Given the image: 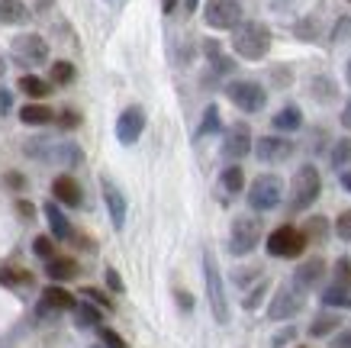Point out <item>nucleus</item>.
I'll list each match as a JSON object with an SVG mask.
<instances>
[{
  "instance_id": "17",
  "label": "nucleus",
  "mask_w": 351,
  "mask_h": 348,
  "mask_svg": "<svg viewBox=\"0 0 351 348\" xmlns=\"http://www.w3.org/2000/svg\"><path fill=\"white\" fill-rule=\"evenodd\" d=\"M45 213V222H49V229H52V239H58V242H68L75 232H71V222H68V216H64L62 210H58V203L49 200L43 207Z\"/></svg>"
},
{
  "instance_id": "53",
  "label": "nucleus",
  "mask_w": 351,
  "mask_h": 348,
  "mask_svg": "<svg viewBox=\"0 0 351 348\" xmlns=\"http://www.w3.org/2000/svg\"><path fill=\"white\" fill-rule=\"evenodd\" d=\"M174 10V0H165V13H171Z\"/></svg>"
},
{
  "instance_id": "58",
  "label": "nucleus",
  "mask_w": 351,
  "mask_h": 348,
  "mask_svg": "<svg viewBox=\"0 0 351 348\" xmlns=\"http://www.w3.org/2000/svg\"><path fill=\"white\" fill-rule=\"evenodd\" d=\"M348 3H351V0H348Z\"/></svg>"
},
{
  "instance_id": "1",
  "label": "nucleus",
  "mask_w": 351,
  "mask_h": 348,
  "mask_svg": "<svg viewBox=\"0 0 351 348\" xmlns=\"http://www.w3.org/2000/svg\"><path fill=\"white\" fill-rule=\"evenodd\" d=\"M232 52L245 62H261L271 52V30L258 20H245L232 30Z\"/></svg>"
},
{
  "instance_id": "39",
  "label": "nucleus",
  "mask_w": 351,
  "mask_h": 348,
  "mask_svg": "<svg viewBox=\"0 0 351 348\" xmlns=\"http://www.w3.org/2000/svg\"><path fill=\"white\" fill-rule=\"evenodd\" d=\"M81 294H84L87 300H94L97 306H107V310H110V306H113V303H110V297L104 294V290H97V287H84V290H81Z\"/></svg>"
},
{
  "instance_id": "48",
  "label": "nucleus",
  "mask_w": 351,
  "mask_h": 348,
  "mask_svg": "<svg viewBox=\"0 0 351 348\" xmlns=\"http://www.w3.org/2000/svg\"><path fill=\"white\" fill-rule=\"evenodd\" d=\"M341 126L351 129V97H348V104H345V110H341Z\"/></svg>"
},
{
  "instance_id": "45",
  "label": "nucleus",
  "mask_w": 351,
  "mask_h": 348,
  "mask_svg": "<svg viewBox=\"0 0 351 348\" xmlns=\"http://www.w3.org/2000/svg\"><path fill=\"white\" fill-rule=\"evenodd\" d=\"M293 336H297V329H284V332H277V336H274V348L287 345V342H290Z\"/></svg>"
},
{
  "instance_id": "27",
  "label": "nucleus",
  "mask_w": 351,
  "mask_h": 348,
  "mask_svg": "<svg viewBox=\"0 0 351 348\" xmlns=\"http://www.w3.org/2000/svg\"><path fill=\"white\" fill-rule=\"evenodd\" d=\"M219 184H223L226 194H242V187H245V171H242V165H229V168L219 174Z\"/></svg>"
},
{
  "instance_id": "28",
  "label": "nucleus",
  "mask_w": 351,
  "mask_h": 348,
  "mask_svg": "<svg viewBox=\"0 0 351 348\" xmlns=\"http://www.w3.org/2000/svg\"><path fill=\"white\" fill-rule=\"evenodd\" d=\"M71 313H75V323H77L81 329H100V310H97V306L77 303Z\"/></svg>"
},
{
  "instance_id": "35",
  "label": "nucleus",
  "mask_w": 351,
  "mask_h": 348,
  "mask_svg": "<svg viewBox=\"0 0 351 348\" xmlns=\"http://www.w3.org/2000/svg\"><path fill=\"white\" fill-rule=\"evenodd\" d=\"M97 336H100V345H104V348H129L126 338L119 336V332H113V329L100 326V329H97Z\"/></svg>"
},
{
  "instance_id": "10",
  "label": "nucleus",
  "mask_w": 351,
  "mask_h": 348,
  "mask_svg": "<svg viewBox=\"0 0 351 348\" xmlns=\"http://www.w3.org/2000/svg\"><path fill=\"white\" fill-rule=\"evenodd\" d=\"M13 55L20 65H43L49 58V43L39 32H23L13 39Z\"/></svg>"
},
{
  "instance_id": "9",
  "label": "nucleus",
  "mask_w": 351,
  "mask_h": 348,
  "mask_svg": "<svg viewBox=\"0 0 351 348\" xmlns=\"http://www.w3.org/2000/svg\"><path fill=\"white\" fill-rule=\"evenodd\" d=\"M203 23L210 30H235L242 26V3L239 0H206L203 7Z\"/></svg>"
},
{
  "instance_id": "22",
  "label": "nucleus",
  "mask_w": 351,
  "mask_h": 348,
  "mask_svg": "<svg viewBox=\"0 0 351 348\" xmlns=\"http://www.w3.org/2000/svg\"><path fill=\"white\" fill-rule=\"evenodd\" d=\"M45 275L52 277V281H75L77 262L75 258H52V262H45Z\"/></svg>"
},
{
  "instance_id": "24",
  "label": "nucleus",
  "mask_w": 351,
  "mask_h": 348,
  "mask_svg": "<svg viewBox=\"0 0 351 348\" xmlns=\"http://www.w3.org/2000/svg\"><path fill=\"white\" fill-rule=\"evenodd\" d=\"M335 329H341V316H339V313H319V316L309 323V336H313V338H326V336H332Z\"/></svg>"
},
{
  "instance_id": "21",
  "label": "nucleus",
  "mask_w": 351,
  "mask_h": 348,
  "mask_svg": "<svg viewBox=\"0 0 351 348\" xmlns=\"http://www.w3.org/2000/svg\"><path fill=\"white\" fill-rule=\"evenodd\" d=\"M29 20V10L23 0H0V23L3 26H20Z\"/></svg>"
},
{
  "instance_id": "37",
  "label": "nucleus",
  "mask_w": 351,
  "mask_h": 348,
  "mask_svg": "<svg viewBox=\"0 0 351 348\" xmlns=\"http://www.w3.org/2000/svg\"><path fill=\"white\" fill-rule=\"evenodd\" d=\"M335 235L345 239V242H351V210L339 213V220H335Z\"/></svg>"
},
{
  "instance_id": "46",
  "label": "nucleus",
  "mask_w": 351,
  "mask_h": 348,
  "mask_svg": "<svg viewBox=\"0 0 351 348\" xmlns=\"http://www.w3.org/2000/svg\"><path fill=\"white\" fill-rule=\"evenodd\" d=\"M77 123H81V119H77V113H71V110H68V113H62V126L64 129H75Z\"/></svg>"
},
{
  "instance_id": "6",
  "label": "nucleus",
  "mask_w": 351,
  "mask_h": 348,
  "mask_svg": "<svg viewBox=\"0 0 351 348\" xmlns=\"http://www.w3.org/2000/svg\"><path fill=\"white\" fill-rule=\"evenodd\" d=\"M306 306V290L300 284H293V281H287V284L277 287L274 300H271V306H267V319H274V323H284V319H293Z\"/></svg>"
},
{
  "instance_id": "50",
  "label": "nucleus",
  "mask_w": 351,
  "mask_h": 348,
  "mask_svg": "<svg viewBox=\"0 0 351 348\" xmlns=\"http://www.w3.org/2000/svg\"><path fill=\"white\" fill-rule=\"evenodd\" d=\"M339 181H341V187H345V190H348V194H351V171H341V174H339Z\"/></svg>"
},
{
  "instance_id": "12",
  "label": "nucleus",
  "mask_w": 351,
  "mask_h": 348,
  "mask_svg": "<svg viewBox=\"0 0 351 348\" xmlns=\"http://www.w3.org/2000/svg\"><path fill=\"white\" fill-rule=\"evenodd\" d=\"M142 132H145V110L142 106H126L117 119V139L123 146H136Z\"/></svg>"
},
{
  "instance_id": "33",
  "label": "nucleus",
  "mask_w": 351,
  "mask_h": 348,
  "mask_svg": "<svg viewBox=\"0 0 351 348\" xmlns=\"http://www.w3.org/2000/svg\"><path fill=\"white\" fill-rule=\"evenodd\" d=\"M71 81H75V65L55 62L52 65V84H71Z\"/></svg>"
},
{
  "instance_id": "56",
  "label": "nucleus",
  "mask_w": 351,
  "mask_h": 348,
  "mask_svg": "<svg viewBox=\"0 0 351 348\" xmlns=\"http://www.w3.org/2000/svg\"><path fill=\"white\" fill-rule=\"evenodd\" d=\"M94 348H104V345H94Z\"/></svg>"
},
{
  "instance_id": "42",
  "label": "nucleus",
  "mask_w": 351,
  "mask_h": 348,
  "mask_svg": "<svg viewBox=\"0 0 351 348\" xmlns=\"http://www.w3.org/2000/svg\"><path fill=\"white\" fill-rule=\"evenodd\" d=\"M174 300H178V306H181L184 313H191L193 310V297L187 294V290H174Z\"/></svg>"
},
{
  "instance_id": "36",
  "label": "nucleus",
  "mask_w": 351,
  "mask_h": 348,
  "mask_svg": "<svg viewBox=\"0 0 351 348\" xmlns=\"http://www.w3.org/2000/svg\"><path fill=\"white\" fill-rule=\"evenodd\" d=\"M32 252L39 255V258H45V262H52L55 258V242L49 239V235H39V239L32 242Z\"/></svg>"
},
{
  "instance_id": "32",
  "label": "nucleus",
  "mask_w": 351,
  "mask_h": 348,
  "mask_svg": "<svg viewBox=\"0 0 351 348\" xmlns=\"http://www.w3.org/2000/svg\"><path fill=\"white\" fill-rule=\"evenodd\" d=\"M351 161V139H339L335 146H332V165L335 168H345Z\"/></svg>"
},
{
  "instance_id": "19",
  "label": "nucleus",
  "mask_w": 351,
  "mask_h": 348,
  "mask_svg": "<svg viewBox=\"0 0 351 348\" xmlns=\"http://www.w3.org/2000/svg\"><path fill=\"white\" fill-rule=\"evenodd\" d=\"M55 119V110L49 104H39V100H32V104H26L20 110V123H26V126H49Z\"/></svg>"
},
{
  "instance_id": "44",
  "label": "nucleus",
  "mask_w": 351,
  "mask_h": 348,
  "mask_svg": "<svg viewBox=\"0 0 351 348\" xmlns=\"http://www.w3.org/2000/svg\"><path fill=\"white\" fill-rule=\"evenodd\" d=\"M13 110V97H10V91L7 87H0V113L7 116Z\"/></svg>"
},
{
  "instance_id": "8",
  "label": "nucleus",
  "mask_w": 351,
  "mask_h": 348,
  "mask_svg": "<svg viewBox=\"0 0 351 348\" xmlns=\"http://www.w3.org/2000/svg\"><path fill=\"white\" fill-rule=\"evenodd\" d=\"M226 97L242 113H261L267 104V91L258 81H229L226 84Z\"/></svg>"
},
{
  "instance_id": "7",
  "label": "nucleus",
  "mask_w": 351,
  "mask_h": 348,
  "mask_svg": "<svg viewBox=\"0 0 351 348\" xmlns=\"http://www.w3.org/2000/svg\"><path fill=\"white\" fill-rule=\"evenodd\" d=\"M306 242L309 239L303 235V229L284 222V226H277L267 235V255H274V258H300V255L306 252Z\"/></svg>"
},
{
  "instance_id": "20",
  "label": "nucleus",
  "mask_w": 351,
  "mask_h": 348,
  "mask_svg": "<svg viewBox=\"0 0 351 348\" xmlns=\"http://www.w3.org/2000/svg\"><path fill=\"white\" fill-rule=\"evenodd\" d=\"M77 300L64 287H45L43 290V310H75Z\"/></svg>"
},
{
  "instance_id": "49",
  "label": "nucleus",
  "mask_w": 351,
  "mask_h": 348,
  "mask_svg": "<svg viewBox=\"0 0 351 348\" xmlns=\"http://www.w3.org/2000/svg\"><path fill=\"white\" fill-rule=\"evenodd\" d=\"M7 184H10L13 190H20V187H23V178L16 174V171H10V174H7Z\"/></svg>"
},
{
  "instance_id": "54",
  "label": "nucleus",
  "mask_w": 351,
  "mask_h": 348,
  "mask_svg": "<svg viewBox=\"0 0 351 348\" xmlns=\"http://www.w3.org/2000/svg\"><path fill=\"white\" fill-rule=\"evenodd\" d=\"M3 71H7V62H3V55H0V78H3Z\"/></svg>"
},
{
  "instance_id": "15",
  "label": "nucleus",
  "mask_w": 351,
  "mask_h": 348,
  "mask_svg": "<svg viewBox=\"0 0 351 348\" xmlns=\"http://www.w3.org/2000/svg\"><path fill=\"white\" fill-rule=\"evenodd\" d=\"M52 197H55V203H64V207H81V200H84L81 184L71 174H58L52 181Z\"/></svg>"
},
{
  "instance_id": "31",
  "label": "nucleus",
  "mask_w": 351,
  "mask_h": 348,
  "mask_svg": "<svg viewBox=\"0 0 351 348\" xmlns=\"http://www.w3.org/2000/svg\"><path fill=\"white\" fill-rule=\"evenodd\" d=\"M303 235H306V239H316V242H322V239L329 235V222L322 220V216H313V220L303 226Z\"/></svg>"
},
{
  "instance_id": "57",
  "label": "nucleus",
  "mask_w": 351,
  "mask_h": 348,
  "mask_svg": "<svg viewBox=\"0 0 351 348\" xmlns=\"http://www.w3.org/2000/svg\"><path fill=\"white\" fill-rule=\"evenodd\" d=\"M300 348H303V345H300Z\"/></svg>"
},
{
  "instance_id": "2",
  "label": "nucleus",
  "mask_w": 351,
  "mask_h": 348,
  "mask_svg": "<svg viewBox=\"0 0 351 348\" xmlns=\"http://www.w3.org/2000/svg\"><path fill=\"white\" fill-rule=\"evenodd\" d=\"M322 194V174L316 165H300L297 174H293V184H290V210L303 213L309 210L313 203L319 200Z\"/></svg>"
},
{
  "instance_id": "18",
  "label": "nucleus",
  "mask_w": 351,
  "mask_h": 348,
  "mask_svg": "<svg viewBox=\"0 0 351 348\" xmlns=\"http://www.w3.org/2000/svg\"><path fill=\"white\" fill-rule=\"evenodd\" d=\"M271 126H274L277 132H297V129L303 126V110H300L297 104L280 106L274 113V119H271Z\"/></svg>"
},
{
  "instance_id": "34",
  "label": "nucleus",
  "mask_w": 351,
  "mask_h": 348,
  "mask_svg": "<svg viewBox=\"0 0 351 348\" xmlns=\"http://www.w3.org/2000/svg\"><path fill=\"white\" fill-rule=\"evenodd\" d=\"M332 284L351 290V262L348 258H339V262H335V277H332Z\"/></svg>"
},
{
  "instance_id": "4",
  "label": "nucleus",
  "mask_w": 351,
  "mask_h": 348,
  "mask_svg": "<svg viewBox=\"0 0 351 348\" xmlns=\"http://www.w3.org/2000/svg\"><path fill=\"white\" fill-rule=\"evenodd\" d=\"M261 242V220L255 213H245V216H235L232 229H229V252L235 258H245V255L255 252V245Z\"/></svg>"
},
{
  "instance_id": "26",
  "label": "nucleus",
  "mask_w": 351,
  "mask_h": 348,
  "mask_svg": "<svg viewBox=\"0 0 351 348\" xmlns=\"http://www.w3.org/2000/svg\"><path fill=\"white\" fill-rule=\"evenodd\" d=\"M309 94L316 97L319 104H332V100L339 97V87L332 84L326 74H319V78H313V81H309Z\"/></svg>"
},
{
  "instance_id": "38",
  "label": "nucleus",
  "mask_w": 351,
  "mask_h": 348,
  "mask_svg": "<svg viewBox=\"0 0 351 348\" xmlns=\"http://www.w3.org/2000/svg\"><path fill=\"white\" fill-rule=\"evenodd\" d=\"M265 290H267V284H265V281H258L255 290H252V294H245V300H242L245 310H255V306L261 303V297H265Z\"/></svg>"
},
{
  "instance_id": "16",
  "label": "nucleus",
  "mask_w": 351,
  "mask_h": 348,
  "mask_svg": "<svg viewBox=\"0 0 351 348\" xmlns=\"http://www.w3.org/2000/svg\"><path fill=\"white\" fill-rule=\"evenodd\" d=\"M322 275H326V262L316 255V258H306V262L297 264V271H293V284H300L309 294V290L322 281Z\"/></svg>"
},
{
  "instance_id": "30",
  "label": "nucleus",
  "mask_w": 351,
  "mask_h": 348,
  "mask_svg": "<svg viewBox=\"0 0 351 348\" xmlns=\"http://www.w3.org/2000/svg\"><path fill=\"white\" fill-rule=\"evenodd\" d=\"M322 303L326 306H332V310H335V306H351V290H345V287H339V284H329L326 287V290H322Z\"/></svg>"
},
{
  "instance_id": "5",
  "label": "nucleus",
  "mask_w": 351,
  "mask_h": 348,
  "mask_svg": "<svg viewBox=\"0 0 351 348\" xmlns=\"http://www.w3.org/2000/svg\"><path fill=\"white\" fill-rule=\"evenodd\" d=\"M284 200V181L277 174H258L248 187V207L255 213H271Z\"/></svg>"
},
{
  "instance_id": "43",
  "label": "nucleus",
  "mask_w": 351,
  "mask_h": 348,
  "mask_svg": "<svg viewBox=\"0 0 351 348\" xmlns=\"http://www.w3.org/2000/svg\"><path fill=\"white\" fill-rule=\"evenodd\" d=\"M329 345H332V348H351V329H341V332L332 338Z\"/></svg>"
},
{
  "instance_id": "25",
  "label": "nucleus",
  "mask_w": 351,
  "mask_h": 348,
  "mask_svg": "<svg viewBox=\"0 0 351 348\" xmlns=\"http://www.w3.org/2000/svg\"><path fill=\"white\" fill-rule=\"evenodd\" d=\"M203 52H206L210 65L216 68V74H229V71L235 68V62H232V58H226L223 49H219V43H216V39H206V43H203Z\"/></svg>"
},
{
  "instance_id": "14",
  "label": "nucleus",
  "mask_w": 351,
  "mask_h": 348,
  "mask_svg": "<svg viewBox=\"0 0 351 348\" xmlns=\"http://www.w3.org/2000/svg\"><path fill=\"white\" fill-rule=\"evenodd\" d=\"M100 194H104L107 213H110V220H113V229H123L126 226V197H123V190L110 178H100Z\"/></svg>"
},
{
  "instance_id": "11",
  "label": "nucleus",
  "mask_w": 351,
  "mask_h": 348,
  "mask_svg": "<svg viewBox=\"0 0 351 348\" xmlns=\"http://www.w3.org/2000/svg\"><path fill=\"white\" fill-rule=\"evenodd\" d=\"M248 152H255V142H252V129H248V123H235V126L226 129V136H223V159L239 161V159H245Z\"/></svg>"
},
{
  "instance_id": "3",
  "label": "nucleus",
  "mask_w": 351,
  "mask_h": 348,
  "mask_svg": "<svg viewBox=\"0 0 351 348\" xmlns=\"http://www.w3.org/2000/svg\"><path fill=\"white\" fill-rule=\"evenodd\" d=\"M203 277H206V297H210L213 319L219 323V326H226V323H229V300H226L223 275H219V264H216L213 252L203 255Z\"/></svg>"
},
{
  "instance_id": "40",
  "label": "nucleus",
  "mask_w": 351,
  "mask_h": 348,
  "mask_svg": "<svg viewBox=\"0 0 351 348\" xmlns=\"http://www.w3.org/2000/svg\"><path fill=\"white\" fill-rule=\"evenodd\" d=\"M104 277H107V287L113 290V294H123V290H126V287H123V277H119L113 268H107V271H104Z\"/></svg>"
},
{
  "instance_id": "41",
  "label": "nucleus",
  "mask_w": 351,
  "mask_h": 348,
  "mask_svg": "<svg viewBox=\"0 0 351 348\" xmlns=\"http://www.w3.org/2000/svg\"><path fill=\"white\" fill-rule=\"evenodd\" d=\"M29 275H23V271H0V284H26Z\"/></svg>"
},
{
  "instance_id": "23",
  "label": "nucleus",
  "mask_w": 351,
  "mask_h": 348,
  "mask_svg": "<svg viewBox=\"0 0 351 348\" xmlns=\"http://www.w3.org/2000/svg\"><path fill=\"white\" fill-rule=\"evenodd\" d=\"M16 87H20V94L36 97V100L49 97V91H52V84H49V81H43L39 74H23L20 81H16Z\"/></svg>"
},
{
  "instance_id": "29",
  "label": "nucleus",
  "mask_w": 351,
  "mask_h": 348,
  "mask_svg": "<svg viewBox=\"0 0 351 348\" xmlns=\"http://www.w3.org/2000/svg\"><path fill=\"white\" fill-rule=\"evenodd\" d=\"M219 106L216 104H210L206 110H203V119H200V129H197V139H203V136H213V132H219Z\"/></svg>"
},
{
  "instance_id": "55",
  "label": "nucleus",
  "mask_w": 351,
  "mask_h": 348,
  "mask_svg": "<svg viewBox=\"0 0 351 348\" xmlns=\"http://www.w3.org/2000/svg\"><path fill=\"white\" fill-rule=\"evenodd\" d=\"M348 81H351V58H348Z\"/></svg>"
},
{
  "instance_id": "51",
  "label": "nucleus",
  "mask_w": 351,
  "mask_h": 348,
  "mask_svg": "<svg viewBox=\"0 0 351 348\" xmlns=\"http://www.w3.org/2000/svg\"><path fill=\"white\" fill-rule=\"evenodd\" d=\"M16 207H20V213H23V216H32V203L20 200V203H16Z\"/></svg>"
},
{
  "instance_id": "52",
  "label": "nucleus",
  "mask_w": 351,
  "mask_h": 348,
  "mask_svg": "<svg viewBox=\"0 0 351 348\" xmlns=\"http://www.w3.org/2000/svg\"><path fill=\"white\" fill-rule=\"evenodd\" d=\"M184 7H187V13L197 10V0H184Z\"/></svg>"
},
{
  "instance_id": "13",
  "label": "nucleus",
  "mask_w": 351,
  "mask_h": 348,
  "mask_svg": "<svg viewBox=\"0 0 351 348\" xmlns=\"http://www.w3.org/2000/svg\"><path fill=\"white\" fill-rule=\"evenodd\" d=\"M293 155V142L284 136H261L255 142V159L265 165H277V161H287Z\"/></svg>"
},
{
  "instance_id": "47",
  "label": "nucleus",
  "mask_w": 351,
  "mask_h": 348,
  "mask_svg": "<svg viewBox=\"0 0 351 348\" xmlns=\"http://www.w3.org/2000/svg\"><path fill=\"white\" fill-rule=\"evenodd\" d=\"M348 32H351V20H348V16H341V23L335 26V39H341V36H348Z\"/></svg>"
}]
</instances>
